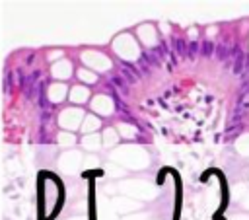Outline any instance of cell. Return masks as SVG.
Instances as JSON below:
<instances>
[{
    "label": "cell",
    "mask_w": 249,
    "mask_h": 220,
    "mask_svg": "<svg viewBox=\"0 0 249 220\" xmlns=\"http://www.w3.org/2000/svg\"><path fill=\"white\" fill-rule=\"evenodd\" d=\"M86 97H88L86 88H74L72 93H70V99L72 101H86Z\"/></svg>",
    "instance_id": "cell-1"
},
{
    "label": "cell",
    "mask_w": 249,
    "mask_h": 220,
    "mask_svg": "<svg viewBox=\"0 0 249 220\" xmlns=\"http://www.w3.org/2000/svg\"><path fill=\"white\" fill-rule=\"evenodd\" d=\"M97 127H99V119H95V117H88V119H86V125H84V130L89 132V130H95Z\"/></svg>",
    "instance_id": "cell-2"
},
{
    "label": "cell",
    "mask_w": 249,
    "mask_h": 220,
    "mask_svg": "<svg viewBox=\"0 0 249 220\" xmlns=\"http://www.w3.org/2000/svg\"><path fill=\"white\" fill-rule=\"evenodd\" d=\"M84 146H86L88 150H95V148H99V140H97V136H88V138H84Z\"/></svg>",
    "instance_id": "cell-3"
},
{
    "label": "cell",
    "mask_w": 249,
    "mask_h": 220,
    "mask_svg": "<svg viewBox=\"0 0 249 220\" xmlns=\"http://www.w3.org/2000/svg\"><path fill=\"white\" fill-rule=\"evenodd\" d=\"M105 140H107V144H105V146H109V140H111V142H115V134H109V130H107V132H105Z\"/></svg>",
    "instance_id": "cell-4"
},
{
    "label": "cell",
    "mask_w": 249,
    "mask_h": 220,
    "mask_svg": "<svg viewBox=\"0 0 249 220\" xmlns=\"http://www.w3.org/2000/svg\"><path fill=\"white\" fill-rule=\"evenodd\" d=\"M60 142H72V136H68V134H60Z\"/></svg>",
    "instance_id": "cell-5"
}]
</instances>
